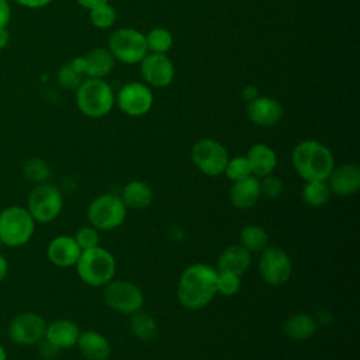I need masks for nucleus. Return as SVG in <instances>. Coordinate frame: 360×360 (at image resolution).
<instances>
[{
  "label": "nucleus",
  "instance_id": "b1692460",
  "mask_svg": "<svg viewBox=\"0 0 360 360\" xmlns=\"http://www.w3.org/2000/svg\"><path fill=\"white\" fill-rule=\"evenodd\" d=\"M121 200L125 207L135 210L146 208L153 201V190L142 180H132L124 186Z\"/></svg>",
  "mask_w": 360,
  "mask_h": 360
},
{
  "label": "nucleus",
  "instance_id": "473e14b6",
  "mask_svg": "<svg viewBox=\"0 0 360 360\" xmlns=\"http://www.w3.org/2000/svg\"><path fill=\"white\" fill-rule=\"evenodd\" d=\"M240 290V276L228 271H218L217 274V292L231 297Z\"/></svg>",
  "mask_w": 360,
  "mask_h": 360
},
{
  "label": "nucleus",
  "instance_id": "2eb2a0df",
  "mask_svg": "<svg viewBox=\"0 0 360 360\" xmlns=\"http://www.w3.org/2000/svg\"><path fill=\"white\" fill-rule=\"evenodd\" d=\"M283 105L273 97L257 96L256 98L248 101L246 115L255 125L273 127L283 118Z\"/></svg>",
  "mask_w": 360,
  "mask_h": 360
},
{
  "label": "nucleus",
  "instance_id": "9d476101",
  "mask_svg": "<svg viewBox=\"0 0 360 360\" xmlns=\"http://www.w3.org/2000/svg\"><path fill=\"white\" fill-rule=\"evenodd\" d=\"M105 304L115 312L132 315L142 309L145 298L141 288L125 280H111L104 287Z\"/></svg>",
  "mask_w": 360,
  "mask_h": 360
},
{
  "label": "nucleus",
  "instance_id": "ddd939ff",
  "mask_svg": "<svg viewBox=\"0 0 360 360\" xmlns=\"http://www.w3.org/2000/svg\"><path fill=\"white\" fill-rule=\"evenodd\" d=\"M46 332L45 319L35 312H22L8 325L10 339L21 346H31L44 340Z\"/></svg>",
  "mask_w": 360,
  "mask_h": 360
},
{
  "label": "nucleus",
  "instance_id": "f8f14e48",
  "mask_svg": "<svg viewBox=\"0 0 360 360\" xmlns=\"http://www.w3.org/2000/svg\"><path fill=\"white\" fill-rule=\"evenodd\" d=\"M259 271L263 280L270 285H281L288 281L292 264L290 256L280 248L267 246L260 252Z\"/></svg>",
  "mask_w": 360,
  "mask_h": 360
},
{
  "label": "nucleus",
  "instance_id": "393cba45",
  "mask_svg": "<svg viewBox=\"0 0 360 360\" xmlns=\"http://www.w3.org/2000/svg\"><path fill=\"white\" fill-rule=\"evenodd\" d=\"M283 330L292 340H307L315 335L316 321L309 314L298 312L284 321Z\"/></svg>",
  "mask_w": 360,
  "mask_h": 360
},
{
  "label": "nucleus",
  "instance_id": "aec40b11",
  "mask_svg": "<svg viewBox=\"0 0 360 360\" xmlns=\"http://www.w3.org/2000/svg\"><path fill=\"white\" fill-rule=\"evenodd\" d=\"M252 263L250 252L246 250L240 243L231 245L224 249L217 262V271H228L236 276H242Z\"/></svg>",
  "mask_w": 360,
  "mask_h": 360
},
{
  "label": "nucleus",
  "instance_id": "412c9836",
  "mask_svg": "<svg viewBox=\"0 0 360 360\" xmlns=\"http://www.w3.org/2000/svg\"><path fill=\"white\" fill-rule=\"evenodd\" d=\"M76 345L82 356L87 360H107L111 353V345L107 338L96 330L82 332Z\"/></svg>",
  "mask_w": 360,
  "mask_h": 360
},
{
  "label": "nucleus",
  "instance_id": "4be33fe9",
  "mask_svg": "<svg viewBox=\"0 0 360 360\" xmlns=\"http://www.w3.org/2000/svg\"><path fill=\"white\" fill-rule=\"evenodd\" d=\"M246 159L250 165L252 174L257 179L271 174L277 165V156L274 150L264 143L252 145L246 153Z\"/></svg>",
  "mask_w": 360,
  "mask_h": 360
},
{
  "label": "nucleus",
  "instance_id": "f3484780",
  "mask_svg": "<svg viewBox=\"0 0 360 360\" xmlns=\"http://www.w3.org/2000/svg\"><path fill=\"white\" fill-rule=\"evenodd\" d=\"M82 249L76 243L73 236H56L53 238L46 249L48 259L58 267H72L76 264Z\"/></svg>",
  "mask_w": 360,
  "mask_h": 360
},
{
  "label": "nucleus",
  "instance_id": "7c9ffc66",
  "mask_svg": "<svg viewBox=\"0 0 360 360\" xmlns=\"http://www.w3.org/2000/svg\"><path fill=\"white\" fill-rule=\"evenodd\" d=\"M224 173L226 174V177L232 181H238V180H243L252 174L250 170V165L246 159V156H236L228 160Z\"/></svg>",
  "mask_w": 360,
  "mask_h": 360
},
{
  "label": "nucleus",
  "instance_id": "79ce46f5",
  "mask_svg": "<svg viewBox=\"0 0 360 360\" xmlns=\"http://www.w3.org/2000/svg\"><path fill=\"white\" fill-rule=\"evenodd\" d=\"M8 44V32L6 27H0V49Z\"/></svg>",
  "mask_w": 360,
  "mask_h": 360
},
{
  "label": "nucleus",
  "instance_id": "4c0bfd02",
  "mask_svg": "<svg viewBox=\"0 0 360 360\" xmlns=\"http://www.w3.org/2000/svg\"><path fill=\"white\" fill-rule=\"evenodd\" d=\"M18 4L28 7V8H41L52 3L53 0H15Z\"/></svg>",
  "mask_w": 360,
  "mask_h": 360
},
{
  "label": "nucleus",
  "instance_id": "c9c22d12",
  "mask_svg": "<svg viewBox=\"0 0 360 360\" xmlns=\"http://www.w3.org/2000/svg\"><path fill=\"white\" fill-rule=\"evenodd\" d=\"M260 183V194L266 195L267 198H276L283 191V181L277 176L269 174L262 177Z\"/></svg>",
  "mask_w": 360,
  "mask_h": 360
},
{
  "label": "nucleus",
  "instance_id": "e433bc0d",
  "mask_svg": "<svg viewBox=\"0 0 360 360\" xmlns=\"http://www.w3.org/2000/svg\"><path fill=\"white\" fill-rule=\"evenodd\" d=\"M11 17V8L7 0H0V27H6Z\"/></svg>",
  "mask_w": 360,
  "mask_h": 360
},
{
  "label": "nucleus",
  "instance_id": "dca6fc26",
  "mask_svg": "<svg viewBox=\"0 0 360 360\" xmlns=\"http://www.w3.org/2000/svg\"><path fill=\"white\" fill-rule=\"evenodd\" d=\"M326 183L330 193L340 197L352 195L360 188V167L356 163H345L333 167Z\"/></svg>",
  "mask_w": 360,
  "mask_h": 360
},
{
  "label": "nucleus",
  "instance_id": "ea45409f",
  "mask_svg": "<svg viewBox=\"0 0 360 360\" xmlns=\"http://www.w3.org/2000/svg\"><path fill=\"white\" fill-rule=\"evenodd\" d=\"M257 96H259V91H257L256 87H253V86H246V87L243 89V98H245V100L250 101V100L256 98Z\"/></svg>",
  "mask_w": 360,
  "mask_h": 360
},
{
  "label": "nucleus",
  "instance_id": "9b49d317",
  "mask_svg": "<svg viewBox=\"0 0 360 360\" xmlns=\"http://www.w3.org/2000/svg\"><path fill=\"white\" fill-rule=\"evenodd\" d=\"M115 104L129 117H142L148 114L153 105V93L146 83H125L115 94Z\"/></svg>",
  "mask_w": 360,
  "mask_h": 360
},
{
  "label": "nucleus",
  "instance_id": "f257e3e1",
  "mask_svg": "<svg viewBox=\"0 0 360 360\" xmlns=\"http://www.w3.org/2000/svg\"><path fill=\"white\" fill-rule=\"evenodd\" d=\"M217 269L195 263L188 266L180 276L177 298L187 309H200L210 304L217 292Z\"/></svg>",
  "mask_w": 360,
  "mask_h": 360
},
{
  "label": "nucleus",
  "instance_id": "2f4dec72",
  "mask_svg": "<svg viewBox=\"0 0 360 360\" xmlns=\"http://www.w3.org/2000/svg\"><path fill=\"white\" fill-rule=\"evenodd\" d=\"M51 174L48 163L39 158H34L24 165V176L35 183L45 181Z\"/></svg>",
  "mask_w": 360,
  "mask_h": 360
},
{
  "label": "nucleus",
  "instance_id": "c03bdc74",
  "mask_svg": "<svg viewBox=\"0 0 360 360\" xmlns=\"http://www.w3.org/2000/svg\"><path fill=\"white\" fill-rule=\"evenodd\" d=\"M1 246H3V243H1V240H0V249H1Z\"/></svg>",
  "mask_w": 360,
  "mask_h": 360
},
{
  "label": "nucleus",
  "instance_id": "c756f323",
  "mask_svg": "<svg viewBox=\"0 0 360 360\" xmlns=\"http://www.w3.org/2000/svg\"><path fill=\"white\" fill-rule=\"evenodd\" d=\"M117 20V13L115 8L108 3L98 4L93 8H90V21L94 27L105 30L110 28Z\"/></svg>",
  "mask_w": 360,
  "mask_h": 360
},
{
  "label": "nucleus",
  "instance_id": "37998d69",
  "mask_svg": "<svg viewBox=\"0 0 360 360\" xmlns=\"http://www.w3.org/2000/svg\"><path fill=\"white\" fill-rule=\"evenodd\" d=\"M0 360H7V353H6V349L1 343H0Z\"/></svg>",
  "mask_w": 360,
  "mask_h": 360
},
{
  "label": "nucleus",
  "instance_id": "423d86ee",
  "mask_svg": "<svg viewBox=\"0 0 360 360\" xmlns=\"http://www.w3.org/2000/svg\"><path fill=\"white\" fill-rule=\"evenodd\" d=\"M115 60L127 65L139 63L148 53L145 34L135 28H120L115 30L110 39L107 48Z\"/></svg>",
  "mask_w": 360,
  "mask_h": 360
},
{
  "label": "nucleus",
  "instance_id": "f704fd0d",
  "mask_svg": "<svg viewBox=\"0 0 360 360\" xmlns=\"http://www.w3.org/2000/svg\"><path fill=\"white\" fill-rule=\"evenodd\" d=\"M76 243L79 245V248L82 250H87V249H93V248H97L98 246V242H100V235H98V231L89 225V226H82L77 229L76 235L73 236Z\"/></svg>",
  "mask_w": 360,
  "mask_h": 360
},
{
  "label": "nucleus",
  "instance_id": "bb28decb",
  "mask_svg": "<svg viewBox=\"0 0 360 360\" xmlns=\"http://www.w3.org/2000/svg\"><path fill=\"white\" fill-rule=\"evenodd\" d=\"M239 240L250 253H260L269 246V233L259 225H246L239 233Z\"/></svg>",
  "mask_w": 360,
  "mask_h": 360
},
{
  "label": "nucleus",
  "instance_id": "0eeeda50",
  "mask_svg": "<svg viewBox=\"0 0 360 360\" xmlns=\"http://www.w3.org/2000/svg\"><path fill=\"white\" fill-rule=\"evenodd\" d=\"M127 217V207L121 197L101 194L94 198L87 208L90 225L97 231H110L120 226Z\"/></svg>",
  "mask_w": 360,
  "mask_h": 360
},
{
  "label": "nucleus",
  "instance_id": "a211bd4d",
  "mask_svg": "<svg viewBox=\"0 0 360 360\" xmlns=\"http://www.w3.org/2000/svg\"><path fill=\"white\" fill-rule=\"evenodd\" d=\"M260 197V183L259 179L255 176H249L243 180L233 181V184L229 188L231 204L238 210L253 208Z\"/></svg>",
  "mask_w": 360,
  "mask_h": 360
},
{
  "label": "nucleus",
  "instance_id": "1a4fd4ad",
  "mask_svg": "<svg viewBox=\"0 0 360 360\" xmlns=\"http://www.w3.org/2000/svg\"><path fill=\"white\" fill-rule=\"evenodd\" d=\"M63 200L60 191L51 184L41 183L28 195L27 210L35 222L46 224L53 221L62 211Z\"/></svg>",
  "mask_w": 360,
  "mask_h": 360
},
{
  "label": "nucleus",
  "instance_id": "f03ea898",
  "mask_svg": "<svg viewBox=\"0 0 360 360\" xmlns=\"http://www.w3.org/2000/svg\"><path fill=\"white\" fill-rule=\"evenodd\" d=\"M291 160L295 172L305 181L326 180L335 167L329 148L315 139H305L295 145Z\"/></svg>",
  "mask_w": 360,
  "mask_h": 360
},
{
  "label": "nucleus",
  "instance_id": "4468645a",
  "mask_svg": "<svg viewBox=\"0 0 360 360\" xmlns=\"http://www.w3.org/2000/svg\"><path fill=\"white\" fill-rule=\"evenodd\" d=\"M139 63L141 75L149 86L167 87L174 79V65L166 53L149 52Z\"/></svg>",
  "mask_w": 360,
  "mask_h": 360
},
{
  "label": "nucleus",
  "instance_id": "20e7f679",
  "mask_svg": "<svg viewBox=\"0 0 360 360\" xmlns=\"http://www.w3.org/2000/svg\"><path fill=\"white\" fill-rule=\"evenodd\" d=\"M75 266L79 277L93 287H101L110 283L117 267L114 256L100 246L82 250Z\"/></svg>",
  "mask_w": 360,
  "mask_h": 360
},
{
  "label": "nucleus",
  "instance_id": "a878e982",
  "mask_svg": "<svg viewBox=\"0 0 360 360\" xmlns=\"http://www.w3.org/2000/svg\"><path fill=\"white\" fill-rule=\"evenodd\" d=\"M129 329L132 335L142 342H150L158 336L156 319L152 315L142 311L132 314L129 321Z\"/></svg>",
  "mask_w": 360,
  "mask_h": 360
},
{
  "label": "nucleus",
  "instance_id": "58836bf2",
  "mask_svg": "<svg viewBox=\"0 0 360 360\" xmlns=\"http://www.w3.org/2000/svg\"><path fill=\"white\" fill-rule=\"evenodd\" d=\"M82 7H84V8H87V10H90V8H93V7H96V6H98V4H103V3H108L110 0H76Z\"/></svg>",
  "mask_w": 360,
  "mask_h": 360
},
{
  "label": "nucleus",
  "instance_id": "39448f33",
  "mask_svg": "<svg viewBox=\"0 0 360 360\" xmlns=\"http://www.w3.org/2000/svg\"><path fill=\"white\" fill-rule=\"evenodd\" d=\"M35 221L27 208L10 205L0 211V240L8 248H20L34 235Z\"/></svg>",
  "mask_w": 360,
  "mask_h": 360
},
{
  "label": "nucleus",
  "instance_id": "5701e85b",
  "mask_svg": "<svg viewBox=\"0 0 360 360\" xmlns=\"http://www.w3.org/2000/svg\"><path fill=\"white\" fill-rule=\"evenodd\" d=\"M115 59L107 48H94L86 55H83L84 63V77L103 79L114 68Z\"/></svg>",
  "mask_w": 360,
  "mask_h": 360
},
{
  "label": "nucleus",
  "instance_id": "c85d7f7f",
  "mask_svg": "<svg viewBox=\"0 0 360 360\" xmlns=\"http://www.w3.org/2000/svg\"><path fill=\"white\" fill-rule=\"evenodd\" d=\"M148 51L152 53H167L173 46V35L163 27L152 28L145 34Z\"/></svg>",
  "mask_w": 360,
  "mask_h": 360
},
{
  "label": "nucleus",
  "instance_id": "72a5a7b5",
  "mask_svg": "<svg viewBox=\"0 0 360 360\" xmlns=\"http://www.w3.org/2000/svg\"><path fill=\"white\" fill-rule=\"evenodd\" d=\"M83 77L84 76H82L77 70H75V68L70 63L60 66V69L58 70V82L63 89H68V90H76L80 86V83L84 80Z\"/></svg>",
  "mask_w": 360,
  "mask_h": 360
},
{
  "label": "nucleus",
  "instance_id": "7ed1b4c3",
  "mask_svg": "<svg viewBox=\"0 0 360 360\" xmlns=\"http://www.w3.org/2000/svg\"><path fill=\"white\" fill-rule=\"evenodd\" d=\"M115 104V93L104 79H84L76 89V105L90 118L107 115Z\"/></svg>",
  "mask_w": 360,
  "mask_h": 360
},
{
  "label": "nucleus",
  "instance_id": "6ab92c4d",
  "mask_svg": "<svg viewBox=\"0 0 360 360\" xmlns=\"http://www.w3.org/2000/svg\"><path fill=\"white\" fill-rule=\"evenodd\" d=\"M79 328L69 319H56L46 325L45 340L59 349H69L76 345L79 339Z\"/></svg>",
  "mask_w": 360,
  "mask_h": 360
},
{
  "label": "nucleus",
  "instance_id": "cd10ccee",
  "mask_svg": "<svg viewBox=\"0 0 360 360\" xmlns=\"http://www.w3.org/2000/svg\"><path fill=\"white\" fill-rule=\"evenodd\" d=\"M330 197V190L326 180L307 181L302 188V198L311 207H322L328 202Z\"/></svg>",
  "mask_w": 360,
  "mask_h": 360
},
{
  "label": "nucleus",
  "instance_id": "a19ab883",
  "mask_svg": "<svg viewBox=\"0 0 360 360\" xmlns=\"http://www.w3.org/2000/svg\"><path fill=\"white\" fill-rule=\"evenodd\" d=\"M7 271H8V263H7L6 257L0 255V281H3L6 278Z\"/></svg>",
  "mask_w": 360,
  "mask_h": 360
},
{
  "label": "nucleus",
  "instance_id": "6e6552de",
  "mask_svg": "<svg viewBox=\"0 0 360 360\" xmlns=\"http://www.w3.org/2000/svg\"><path fill=\"white\" fill-rule=\"evenodd\" d=\"M191 160L201 173L215 177L224 173L229 155L226 148L217 139L202 138L193 145Z\"/></svg>",
  "mask_w": 360,
  "mask_h": 360
}]
</instances>
